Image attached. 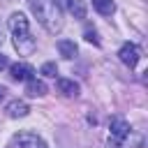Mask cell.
I'll return each mask as SVG.
<instances>
[{
    "label": "cell",
    "mask_w": 148,
    "mask_h": 148,
    "mask_svg": "<svg viewBox=\"0 0 148 148\" xmlns=\"http://www.w3.org/2000/svg\"><path fill=\"white\" fill-rule=\"evenodd\" d=\"M28 5H30V12L37 16V21L51 32V35H56V32H60L62 30V9L53 2V0H28Z\"/></svg>",
    "instance_id": "obj_1"
},
{
    "label": "cell",
    "mask_w": 148,
    "mask_h": 148,
    "mask_svg": "<svg viewBox=\"0 0 148 148\" xmlns=\"http://www.w3.org/2000/svg\"><path fill=\"white\" fill-rule=\"evenodd\" d=\"M9 148H46V143L35 132H18V134H14Z\"/></svg>",
    "instance_id": "obj_2"
},
{
    "label": "cell",
    "mask_w": 148,
    "mask_h": 148,
    "mask_svg": "<svg viewBox=\"0 0 148 148\" xmlns=\"http://www.w3.org/2000/svg\"><path fill=\"white\" fill-rule=\"evenodd\" d=\"M14 49L21 56H30L37 49V42H35V37L30 32H18V35H14Z\"/></svg>",
    "instance_id": "obj_3"
},
{
    "label": "cell",
    "mask_w": 148,
    "mask_h": 148,
    "mask_svg": "<svg viewBox=\"0 0 148 148\" xmlns=\"http://www.w3.org/2000/svg\"><path fill=\"white\" fill-rule=\"evenodd\" d=\"M118 58H120L123 65H127V67H136V62H139V49H136V44H132V42L123 44L120 51H118Z\"/></svg>",
    "instance_id": "obj_4"
},
{
    "label": "cell",
    "mask_w": 148,
    "mask_h": 148,
    "mask_svg": "<svg viewBox=\"0 0 148 148\" xmlns=\"http://www.w3.org/2000/svg\"><path fill=\"white\" fill-rule=\"evenodd\" d=\"M109 130H111V139H113V141H118V143H120V141L132 132L130 123H127V120H123V118H111Z\"/></svg>",
    "instance_id": "obj_5"
},
{
    "label": "cell",
    "mask_w": 148,
    "mask_h": 148,
    "mask_svg": "<svg viewBox=\"0 0 148 148\" xmlns=\"http://www.w3.org/2000/svg\"><path fill=\"white\" fill-rule=\"evenodd\" d=\"M7 25H9V30H12L14 35H18V32H30V21H28V16H25L23 12H14V14L9 16Z\"/></svg>",
    "instance_id": "obj_6"
},
{
    "label": "cell",
    "mask_w": 148,
    "mask_h": 148,
    "mask_svg": "<svg viewBox=\"0 0 148 148\" xmlns=\"http://www.w3.org/2000/svg\"><path fill=\"white\" fill-rule=\"evenodd\" d=\"M9 76L14 81H30L35 76V69L28 62H14V65H9Z\"/></svg>",
    "instance_id": "obj_7"
},
{
    "label": "cell",
    "mask_w": 148,
    "mask_h": 148,
    "mask_svg": "<svg viewBox=\"0 0 148 148\" xmlns=\"http://www.w3.org/2000/svg\"><path fill=\"white\" fill-rule=\"evenodd\" d=\"M5 113L9 118H25L30 113V106L23 102V99H12L7 106H5Z\"/></svg>",
    "instance_id": "obj_8"
},
{
    "label": "cell",
    "mask_w": 148,
    "mask_h": 148,
    "mask_svg": "<svg viewBox=\"0 0 148 148\" xmlns=\"http://www.w3.org/2000/svg\"><path fill=\"white\" fill-rule=\"evenodd\" d=\"M25 92H28V97H44L46 95V83L42 81V79H30V81H25Z\"/></svg>",
    "instance_id": "obj_9"
},
{
    "label": "cell",
    "mask_w": 148,
    "mask_h": 148,
    "mask_svg": "<svg viewBox=\"0 0 148 148\" xmlns=\"http://www.w3.org/2000/svg\"><path fill=\"white\" fill-rule=\"evenodd\" d=\"M58 90L65 95V97H79V83L74 79H58Z\"/></svg>",
    "instance_id": "obj_10"
},
{
    "label": "cell",
    "mask_w": 148,
    "mask_h": 148,
    "mask_svg": "<svg viewBox=\"0 0 148 148\" xmlns=\"http://www.w3.org/2000/svg\"><path fill=\"white\" fill-rule=\"evenodd\" d=\"M58 53L62 56V58H67V60H72L76 53H79V49H76V44L72 42V39H58Z\"/></svg>",
    "instance_id": "obj_11"
},
{
    "label": "cell",
    "mask_w": 148,
    "mask_h": 148,
    "mask_svg": "<svg viewBox=\"0 0 148 148\" xmlns=\"http://www.w3.org/2000/svg\"><path fill=\"white\" fill-rule=\"evenodd\" d=\"M92 7H95V12L102 14V16H111V14L116 12V2H113V0H92Z\"/></svg>",
    "instance_id": "obj_12"
},
{
    "label": "cell",
    "mask_w": 148,
    "mask_h": 148,
    "mask_svg": "<svg viewBox=\"0 0 148 148\" xmlns=\"http://www.w3.org/2000/svg\"><path fill=\"white\" fill-rule=\"evenodd\" d=\"M67 12H72L76 18H86V7H83V2L81 0H72V5H69V9Z\"/></svg>",
    "instance_id": "obj_13"
},
{
    "label": "cell",
    "mask_w": 148,
    "mask_h": 148,
    "mask_svg": "<svg viewBox=\"0 0 148 148\" xmlns=\"http://www.w3.org/2000/svg\"><path fill=\"white\" fill-rule=\"evenodd\" d=\"M39 74H42V76H49V79H56V74H58L56 62H44V65L39 67Z\"/></svg>",
    "instance_id": "obj_14"
},
{
    "label": "cell",
    "mask_w": 148,
    "mask_h": 148,
    "mask_svg": "<svg viewBox=\"0 0 148 148\" xmlns=\"http://www.w3.org/2000/svg\"><path fill=\"white\" fill-rule=\"evenodd\" d=\"M86 39H88V42H92V44H99V39H97V32H95V30H86Z\"/></svg>",
    "instance_id": "obj_15"
},
{
    "label": "cell",
    "mask_w": 148,
    "mask_h": 148,
    "mask_svg": "<svg viewBox=\"0 0 148 148\" xmlns=\"http://www.w3.org/2000/svg\"><path fill=\"white\" fill-rule=\"evenodd\" d=\"M53 2H56L62 12H65V9H69V5H72V0H53Z\"/></svg>",
    "instance_id": "obj_16"
},
{
    "label": "cell",
    "mask_w": 148,
    "mask_h": 148,
    "mask_svg": "<svg viewBox=\"0 0 148 148\" xmlns=\"http://www.w3.org/2000/svg\"><path fill=\"white\" fill-rule=\"evenodd\" d=\"M5 67H9V60H7V56H5V53H0V72H2Z\"/></svg>",
    "instance_id": "obj_17"
},
{
    "label": "cell",
    "mask_w": 148,
    "mask_h": 148,
    "mask_svg": "<svg viewBox=\"0 0 148 148\" xmlns=\"http://www.w3.org/2000/svg\"><path fill=\"white\" fill-rule=\"evenodd\" d=\"M2 42H5V25L0 23V46H2Z\"/></svg>",
    "instance_id": "obj_18"
},
{
    "label": "cell",
    "mask_w": 148,
    "mask_h": 148,
    "mask_svg": "<svg viewBox=\"0 0 148 148\" xmlns=\"http://www.w3.org/2000/svg\"><path fill=\"white\" fill-rule=\"evenodd\" d=\"M5 92H7V90H5V88H2V86H0V99H2V97H5Z\"/></svg>",
    "instance_id": "obj_19"
}]
</instances>
